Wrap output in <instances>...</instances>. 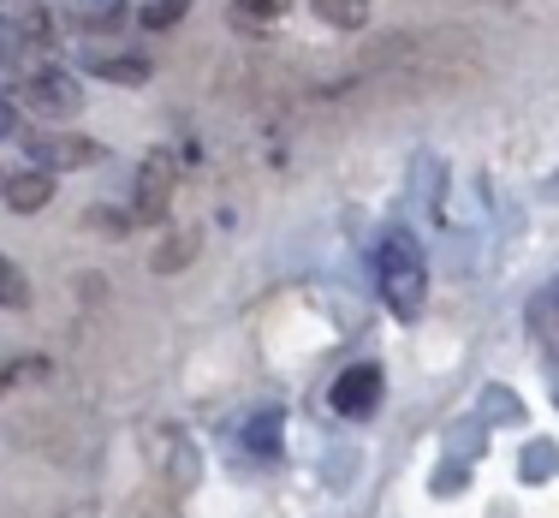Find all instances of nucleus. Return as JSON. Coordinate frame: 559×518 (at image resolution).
Segmentation results:
<instances>
[{"label": "nucleus", "mask_w": 559, "mask_h": 518, "mask_svg": "<svg viewBox=\"0 0 559 518\" xmlns=\"http://www.w3.org/2000/svg\"><path fill=\"white\" fill-rule=\"evenodd\" d=\"M173 185H179V173H173V155H150V162H143V173H138V197H131V215H138L143 227L167 221Z\"/></svg>", "instance_id": "3"}, {"label": "nucleus", "mask_w": 559, "mask_h": 518, "mask_svg": "<svg viewBox=\"0 0 559 518\" xmlns=\"http://www.w3.org/2000/svg\"><path fill=\"white\" fill-rule=\"evenodd\" d=\"M90 72H96V78H108V84H150V60H96V66H90Z\"/></svg>", "instance_id": "9"}, {"label": "nucleus", "mask_w": 559, "mask_h": 518, "mask_svg": "<svg viewBox=\"0 0 559 518\" xmlns=\"http://www.w3.org/2000/svg\"><path fill=\"white\" fill-rule=\"evenodd\" d=\"M191 7H197V0H150V7L138 12V24H143V31H167V24H179Z\"/></svg>", "instance_id": "10"}, {"label": "nucleus", "mask_w": 559, "mask_h": 518, "mask_svg": "<svg viewBox=\"0 0 559 518\" xmlns=\"http://www.w3.org/2000/svg\"><path fill=\"white\" fill-rule=\"evenodd\" d=\"M316 12H322L334 31H364L369 24V0H316Z\"/></svg>", "instance_id": "7"}, {"label": "nucleus", "mask_w": 559, "mask_h": 518, "mask_svg": "<svg viewBox=\"0 0 559 518\" xmlns=\"http://www.w3.org/2000/svg\"><path fill=\"white\" fill-rule=\"evenodd\" d=\"M36 376H48V364H43V357H19V364H7V369H0V393H7L12 381H36Z\"/></svg>", "instance_id": "12"}, {"label": "nucleus", "mask_w": 559, "mask_h": 518, "mask_svg": "<svg viewBox=\"0 0 559 518\" xmlns=\"http://www.w3.org/2000/svg\"><path fill=\"white\" fill-rule=\"evenodd\" d=\"M0 60H7V66H19V60H24V48H19V31H12L7 19H0Z\"/></svg>", "instance_id": "13"}, {"label": "nucleus", "mask_w": 559, "mask_h": 518, "mask_svg": "<svg viewBox=\"0 0 559 518\" xmlns=\"http://www.w3.org/2000/svg\"><path fill=\"white\" fill-rule=\"evenodd\" d=\"M12 131H19V114H12V102L0 96V138H12Z\"/></svg>", "instance_id": "14"}, {"label": "nucleus", "mask_w": 559, "mask_h": 518, "mask_svg": "<svg viewBox=\"0 0 559 518\" xmlns=\"http://www.w3.org/2000/svg\"><path fill=\"white\" fill-rule=\"evenodd\" d=\"M24 102H31L43 119H72L84 108V84H78L66 66H36L31 78H24Z\"/></svg>", "instance_id": "2"}, {"label": "nucleus", "mask_w": 559, "mask_h": 518, "mask_svg": "<svg viewBox=\"0 0 559 518\" xmlns=\"http://www.w3.org/2000/svg\"><path fill=\"white\" fill-rule=\"evenodd\" d=\"M24 304H31V281L12 257H0V310H24Z\"/></svg>", "instance_id": "8"}, {"label": "nucleus", "mask_w": 559, "mask_h": 518, "mask_svg": "<svg viewBox=\"0 0 559 518\" xmlns=\"http://www.w3.org/2000/svg\"><path fill=\"white\" fill-rule=\"evenodd\" d=\"M376 286H381V298H388V310L399 316V322H417V316H423L429 269H423V245L405 227H393L376 245Z\"/></svg>", "instance_id": "1"}, {"label": "nucleus", "mask_w": 559, "mask_h": 518, "mask_svg": "<svg viewBox=\"0 0 559 518\" xmlns=\"http://www.w3.org/2000/svg\"><path fill=\"white\" fill-rule=\"evenodd\" d=\"M191 250H197V238H191V233H185V238H167V250H155V269L173 274L179 262H191Z\"/></svg>", "instance_id": "11"}, {"label": "nucleus", "mask_w": 559, "mask_h": 518, "mask_svg": "<svg viewBox=\"0 0 559 518\" xmlns=\"http://www.w3.org/2000/svg\"><path fill=\"white\" fill-rule=\"evenodd\" d=\"M0 197H7L12 215H36V209L55 203V173L48 167H31V173H7L0 179Z\"/></svg>", "instance_id": "6"}, {"label": "nucleus", "mask_w": 559, "mask_h": 518, "mask_svg": "<svg viewBox=\"0 0 559 518\" xmlns=\"http://www.w3.org/2000/svg\"><path fill=\"white\" fill-rule=\"evenodd\" d=\"M334 411L340 417H376V405H381V369L376 364H352L345 376L334 381Z\"/></svg>", "instance_id": "4"}, {"label": "nucleus", "mask_w": 559, "mask_h": 518, "mask_svg": "<svg viewBox=\"0 0 559 518\" xmlns=\"http://www.w3.org/2000/svg\"><path fill=\"white\" fill-rule=\"evenodd\" d=\"M31 155H36V167L66 173V167H90V162H102V143H90V138H66V131H43V138H31Z\"/></svg>", "instance_id": "5"}]
</instances>
